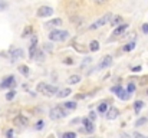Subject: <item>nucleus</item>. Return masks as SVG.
<instances>
[{
  "label": "nucleus",
  "instance_id": "f257e3e1",
  "mask_svg": "<svg viewBox=\"0 0 148 138\" xmlns=\"http://www.w3.org/2000/svg\"><path fill=\"white\" fill-rule=\"evenodd\" d=\"M69 36V33L66 30H52L49 33V39L53 42H63L66 41Z\"/></svg>",
  "mask_w": 148,
  "mask_h": 138
},
{
  "label": "nucleus",
  "instance_id": "f03ea898",
  "mask_svg": "<svg viewBox=\"0 0 148 138\" xmlns=\"http://www.w3.org/2000/svg\"><path fill=\"white\" fill-rule=\"evenodd\" d=\"M38 92H42L43 95L46 96H53L56 92H58V88L53 87V85H46V84H39L38 85Z\"/></svg>",
  "mask_w": 148,
  "mask_h": 138
},
{
  "label": "nucleus",
  "instance_id": "7ed1b4c3",
  "mask_svg": "<svg viewBox=\"0 0 148 138\" xmlns=\"http://www.w3.org/2000/svg\"><path fill=\"white\" fill-rule=\"evenodd\" d=\"M111 17H112V14L111 13H106V14H103L101 19H98L94 25H91L89 26V29H98V27H101V26H103V25H106V23H109V20H111Z\"/></svg>",
  "mask_w": 148,
  "mask_h": 138
},
{
  "label": "nucleus",
  "instance_id": "20e7f679",
  "mask_svg": "<svg viewBox=\"0 0 148 138\" xmlns=\"http://www.w3.org/2000/svg\"><path fill=\"white\" fill-rule=\"evenodd\" d=\"M66 117V112L63 111L62 106H55L50 109V118L52 119H62Z\"/></svg>",
  "mask_w": 148,
  "mask_h": 138
},
{
  "label": "nucleus",
  "instance_id": "39448f33",
  "mask_svg": "<svg viewBox=\"0 0 148 138\" xmlns=\"http://www.w3.org/2000/svg\"><path fill=\"white\" fill-rule=\"evenodd\" d=\"M39 17H48V16H52L53 14V9L49 7V6H42L38 9V13H36Z\"/></svg>",
  "mask_w": 148,
  "mask_h": 138
},
{
  "label": "nucleus",
  "instance_id": "423d86ee",
  "mask_svg": "<svg viewBox=\"0 0 148 138\" xmlns=\"http://www.w3.org/2000/svg\"><path fill=\"white\" fill-rule=\"evenodd\" d=\"M16 85V81H14V76H7L3 79V82L0 84V88H13Z\"/></svg>",
  "mask_w": 148,
  "mask_h": 138
},
{
  "label": "nucleus",
  "instance_id": "0eeeda50",
  "mask_svg": "<svg viewBox=\"0 0 148 138\" xmlns=\"http://www.w3.org/2000/svg\"><path fill=\"white\" fill-rule=\"evenodd\" d=\"M27 122H29V121H27V118H26V117H23V115H17V117L13 119L14 127H22V128H23V127H26V125H27Z\"/></svg>",
  "mask_w": 148,
  "mask_h": 138
},
{
  "label": "nucleus",
  "instance_id": "6e6552de",
  "mask_svg": "<svg viewBox=\"0 0 148 138\" xmlns=\"http://www.w3.org/2000/svg\"><path fill=\"white\" fill-rule=\"evenodd\" d=\"M82 124H84V131L85 133H88V134H92L94 133V130H95V127H94V124H92V121L91 119H88V118H84L82 119Z\"/></svg>",
  "mask_w": 148,
  "mask_h": 138
},
{
  "label": "nucleus",
  "instance_id": "1a4fd4ad",
  "mask_svg": "<svg viewBox=\"0 0 148 138\" xmlns=\"http://www.w3.org/2000/svg\"><path fill=\"white\" fill-rule=\"evenodd\" d=\"M111 63H112V58L109 56V55H106V56H103L102 58V60L99 62V69H103V68H108V66H111Z\"/></svg>",
  "mask_w": 148,
  "mask_h": 138
},
{
  "label": "nucleus",
  "instance_id": "9d476101",
  "mask_svg": "<svg viewBox=\"0 0 148 138\" xmlns=\"http://www.w3.org/2000/svg\"><path fill=\"white\" fill-rule=\"evenodd\" d=\"M23 55H25V53H23V50H22L20 47H19V49H12V50H10V56H12V59H13V60L22 59V58H23Z\"/></svg>",
  "mask_w": 148,
  "mask_h": 138
},
{
  "label": "nucleus",
  "instance_id": "9b49d317",
  "mask_svg": "<svg viewBox=\"0 0 148 138\" xmlns=\"http://www.w3.org/2000/svg\"><path fill=\"white\" fill-rule=\"evenodd\" d=\"M127 29H128V25H127V23L119 25V26L114 30V33H112V35H114V36H121V35H124V33H125V30H127Z\"/></svg>",
  "mask_w": 148,
  "mask_h": 138
},
{
  "label": "nucleus",
  "instance_id": "f8f14e48",
  "mask_svg": "<svg viewBox=\"0 0 148 138\" xmlns=\"http://www.w3.org/2000/svg\"><path fill=\"white\" fill-rule=\"evenodd\" d=\"M118 115H119V111H118L115 106H111V109L106 112V118H108V119H115Z\"/></svg>",
  "mask_w": 148,
  "mask_h": 138
},
{
  "label": "nucleus",
  "instance_id": "ddd939ff",
  "mask_svg": "<svg viewBox=\"0 0 148 138\" xmlns=\"http://www.w3.org/2000/svg\"><path fill=\"white\" fill-rule=\"evenodd\" d=\"M115 93L118 95V98H121V99H124V101H127V99L130 98V93L125 91V89H122L121 87H119V88L116 89V92H115Z\"/></svg>",
  "mask_w": 148,
  "mask_h": 138
},
{
  "label": "nucleus",
  "instance_id": "4468645a",
  "mask_svg": "<svg viewBox=\"0 0 148 138\" xmlns=\"http://www.w3.org/2000/svg\"><path fill=\"white\" fill-rule=\"evenodd\" d=\"M109 23L112 26H119V25H122V17L121 16H112L111 20H109Z\"/></svg>",
  "mask_w": 148,
  "mask_h": 138
},
{
  "label": "nucleus",
  "instance_id": "2eb2a0df",
  "mask_svg": "<svg viewBox=\"0 0 148 138\" xmlns=\"http://www.w3.org/2000/svg\"><path fill=\"white\" fill-rule=\"evenodd\" d=\"M79 81H81V76H79V75H72V76H69V79H68V82H69L71 85L78 84Z\"/></svg>",
  "mask_w": 148,
  "mask_h": 138
},
{
  "label": "nucleus",
  "instance_id": "dca6fc26",
  "mask_svg": "<svg viewBox=\"0 0 148 138\" xmlns=\"http://www.w3.org/2000/svg\"><path fill=\"white\" fill-rule=\"evenodd\" d=\"M89 49H91L92 52H97V50H99V42H98V41H92V42L89 43Z\"/></svg>",
  "mask_w": 148,
  "mask_h": 138
},
{
  "label": "nucleus",
  "instance_id": "f3484780",
  "mask_svg": "<svg viewBox=\"0 0 148 138\" xmlns=\"http://www.w3.org/2000/svg\"><path fill=\"white\" fill-rule=\"evenodd\" d=\"M143 106H144V102H143V101H135V102H134V109H135L137 114L140 112V109H141Z\"/></svg>",
  "mask_w": 148,
  "mask_h": 138
},
{
  "label": "nucleus",
  "instance_id": "a211bd4d",
  "mask_svg": "<svg viewBox=\"0 0 148 138\" xmlns=\"http://www.w3.org/2000/svg\"><path fill=\"white\" fill-rule=\"evenodd\" d=\"M60 25H62V19H59V17L48 22V26H60Z\"/></svg>",
  "mask_w": 148,
  "mask_h": 138
},
{
  "label": "nucleus",
  "instance_id": "6ab92c4d",
  "mask_svg": "<svg viewBox=\"0 0 148 138\" xmlns=\"http://www.w3.org/2000/svg\"><path fill=\"white\" fill-rule=\"evenodd\" d=\"M19 71H20V73H22V75H25V76H29V68H27L26 65H22V66H19Z\"/></svg>",
  "mask_w": 148,
  "mask_h": 138
},
{
  "label": "nucleus",
  "instance_id": "aec40b11",
  "mask_svg": "<svg viewBox=\"0 0 148 138\" xmlns=\"http://www.w3.org/2000/svg\"><path fill=\"white\" fill-rule=\"evenodd\" d=\"M69 93H71V89L65 88V89H62V91L58 92V96H59V98H65V96H68Z\"/></svg>",
  "mask_w": 148,
  "mask_h": 138
},
{
  "label": "nucleus",
  "instance_id": "412c9836",
  "mask_svg": "<svg viewBox=\"0 0 148 138\" xmlns=\"http://www.w3.org/2000/svg\"><path fill=\"white\" fill-rule=\"evenodd\" d=\"M32 32H33V27H32V26H26V27H25V30H23V33H22V36H23V38H26V36H29Z\"/></svg>",
  "mask_w": 148,
  "mask_h": 138
},
{
  "label": "nucleus",
  "instance_id": "4be33fe9",
  "mask_svg": "<svg viewBox=\"0 0 148 138\" xmlns=\"http://www.w3.org/2000/svg\"><path fill=\"white\" fill-rule=\"evenodd\" d=\"M134 47H135V43H134V42H130V43H127V45L122 47V50H124V52H130V50H132Z\"/></svg>",
  "mask_w": 148,
  "mask_h": 138
},
{
  "label": "nucleus",
  "instance_id": "5701e85b",
  "mask_svg": "<svg viewBox=\"0 0 148 138\" xmlns=\"http://www.w3.org/2000/svg\"><path fill=\"white\" fill-rule=\"evenodd\" d=\"M63 106H65V108H68V109H75V108H76V104H75V102H72V101H69V102H65V104H63Z\"/></svg>",
  "mask_w": 148,
  "mask_h": 138
},
{
  "label": "nucleus",
  "instance_id": "b1692460",
  "mask_svg": "<svg viewBox=\"0 0 148 138\" xmlns=\"http://www.w3.org/2000/svg\"><path fill=\"white\" fill-rule=\"evenodd\" d=\"M14 95H16V91H13V89H12L10 92H7V93H6V99H7V101H12V99L14 98Z\"/></svg>",
  "mask_w": 148,
  "mask_h": 138
},
{
  "label": "nucleus",
  "instance_id": "393cba45",
  "mask_svg": "<svg viewBox=\"0 0 148 138\" xmlns=\"http://www.w3.org/2000/svg\"><path fill=\"white\" fill-rule=\"evenodd\" d=\"M62 138H76V134L75 133H65Z\"/></svg>",
  "mask_w": 148,
  "mask_h": 138
},
{
  "label": "nucleus",
  "instance_id": "a878e982",
  "mask_svg": "<svg viewBox=\"0 0 148 138\" xmlns=\"http://www.w3.org/2000/svg\"><path fill=\"white\" fill-rule=\"evenodd\" d=\"M145 122H147V118H140V119L135 122V125H137V127H140V125H144Z\"/></svg>",
  "mask_w": 148,
  "mask_h": 138
},
{
  "label": "nucleus",
  "instance_id": "bb28decb",
  "mask_svg": "<svg viewBox=\"0 0 148 138\" xmlns=\"http://www.w3.org/2000/svg\"><path fill=\"white\" fill-rule=\"evenodd\" d=\"M7 9V3L4 1V0H0V12H3V10H6Z\"/></svg>",
  "mask_w": 148,
  "mask_h": 138
},
{
  "label": "nucleus",
  "instance_id": "cd10ccee",
  "mask_svg": "<svg viewBox=\"0 0 148 138\" xmlns=\"http://www.w3.org/2000/svg\"><path fill=\"white\" fill-rule=\"evenodd\" d=\"M98 111H99V112H105V111H106V104H105V102L99 105V106H98Z\"/></svg>",
  "mask_w": 148,
  "mask_h": 138
},
{
  "label": "nucleus",
  "instance_id": "c85d7f7f",
  "mask_svg": "<svg viewBox=\"0 0 148 138\" xmlns=\"http://www.w3.org/2000/svg\"><path fill=\"white\" fill-rule=\"evenodd\" d=\"M43 125H45V122H43V121H39V122L36 124V127H35V128H36L38 131H40V130L43 128Z\"/></svg>",
  "mask_w": 148,
  "mask_h": 138
},
{
  "label": "nucleus",
  "instance_id": "c756f323",
  "mask_svg": "<svg viewBox=\"0 0 148 138\" xmlns=\"http://www.w3.org/2000/svg\"><path fill=\"white\" fill-rule=\"evenodd\" d=\"M128 93H132V92H135V85H134V84H130V85H128Z\"/></svg>",
  "mask_w": 148,
  "mask_h": 138
},
{
  "label": "nucleus",
  "instance_id": "7c9ffc66",
  "mask_svg": "<svg viewBox=\"0 0 148 138\" xmlns=\"http://www.w3.org/2000/svg\"><path fill=\"white\" fill-rule=\"evenodd\" d=\"M81 46L82 45H75L73 47H75L76 50H79V52H86V49H85V47H81Z\"/></svg>",
  "mask_w": 148,
  "mask_h": 138
},
{
  "label": "nucleus",
  "instance_id": "2f4dec72",
  "mask_svg": "<svg viewBox=\"0 0 148 138\" xmlns=\"http://www.w3.org/2000/svg\"><path fill=\"white\" fill-rule=\"evenodd\" d=\"M132 138H148V137H145V135H143V134H140V133H134V135H132Z\"/></svg>",
  "mask_w": 148,
  "mask_h": 138
},
{
  "label": "nucleus",
  "instance_id": "473e14b6",
  "mask_svg": "<svg viewBox=\"0 0 148 138\" xmlns=\"http://www.w3.org/2000/svg\"><path fill=\"white\" fill-rule=\"evenodd\" d=\"M88 63H91V58H86V59H85V60L82 62V68H85V66H86Z\"/></svg>",
  "mask_w": 148,
  "mask_h": 138
},
{
  "label": "nucleus",
  "instance_id": "72a5a7b5",
  "mask_svg": "<svg viewBox=\"0 0 148 138\" xmlns=\"http://www.w3.org/2000/svg\"><path fill=\"white\" fill-rule=\"evenodd\" d=\"M6 138H13V130H7V133H6Z\"/></svg>",
  "mask_w": 148,
  "mask_h": 138
},
{
  "label": "nucleus",
  "instance_id": "f704fd0d",
  "mask_svg": "<svg viewBox=\"0 0 148 138\" xmlns=\"http://www.w3.org/2000/svg\"><path fill=\"white\" fill-rule=\"evenodd\" d=\"M141 69H143V68H141L140 65H137V66H134V68H132V72H140Z\"/></svg>",
  "mask_w": 148,
  "mask_h": 138
},
{
  "label": "nucleus",
  "instance_id": "c9c22d12",
  "mask_svg": "<svg viewBox=\"0 0 148 138\" xmlns=\"http://www.w3.org/2000/svg\"><path fill=\"white\" fill-rule=\"evenodd\" d=\"M143 32H144V33H148V23H144V25H143Z\"/></svg>",
  "mask_w": 148,
  "mask_h": 138
},
{
  "label": "nucleus",
  "instance_id": "e433bc0d",
  "mask_svg": "<svg viewBox=\"0 0 148 138\" xmlns=\"http://www.w3.org/2000/svg\"><path fill=\"white\" fill-rule=\"evenodd\" d=\"M94 3L95 4H103V3H106V0H94Z\"/></svg>",
  "mask_w": 148,
  "mask_h": 138
},
{
  "label": "nucleus",
  "instance_id": "4c0bfd02",
  "mask_svg": "<svg viewBox=\"0 0 148 138\" xmlns=\"http://www.w3.org/2000/svg\"><path fill=\"white\" fill-rule=\"evenodd\" d=\"M63 62H65V63H68V65H72V63H73V60H72L71 58H68V59H65Z\"/></svg>",
  "mask_w": 148,
  "mask_h": 138
},
{
  "label": "nucleus",
  "instance_id": "58836bf2",
  "mask_svg": "<svg viewBox=\"0 0 148 138\" xmlns=\"http://www.w3.org/2000/svg\"><path fill=\"white\" fill-rule=\"evenodd\" d=\"M95 118H97V115H95V112H91V114H89V119H91V121H94Z\"/></svg>",
  "mask_w": 148,
  "mask_h": 138
},
{
  "label": "nucleus",
  "instance_id": "ea45409f",
  "mask_svg": "<svg viewBox=\"0 0 148 138\" xmlns=\"http://www.w3.org/2000/svg\"><path fill=\"white\" fill-rule=\"evenodd\" d=\"M121 138H132V137H131V135H128L127 133H122V134H121Z\"/></svg>",
  "mask_w": 148,
  "mask_h": 138
},
{
  "label": "nucleus",
  "instance_id": "a19ab883",
  "mask_svg": "<svg viewBox=\"0 0 148 138\" xmlns=\"http://www.w3.org/2000/svg\"><path fill=\"white\" fill-rule=\"evenodd\" d=\"M145 82H148V76H145V78H143V81H141V84H143V85H144Z\"/></svg>",
  "mask_w": 148,
  "mask_h": 138
}]
</instances>
